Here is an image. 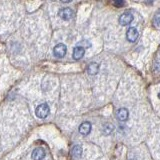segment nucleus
I'll return each mask as SVG.
<instances>
[{
	"label": "nucleus",
	"instance_id": "obj_1",
	"mask_svg": "<svg viewBox=\"0 0 160 160\" xmlns=\"http://www.w3.org/2000/svg\"><path fill=\"white\" fill-rule=\"evenodd\" d=\"M49 112H50L49 106L45 103L38 105L36 110H35V114H36V116L39 118H46L48 116Z\"/></svg>",
	"mask_w": 160,
	"mask_h": 160
},
{
	"label": "nucleus",
	"instance_id": "obj_2",
	"mask_svg": "<svg viewBox=\"0 0 160 160\" xmlns=\"http://www.w3.org/2000/svg\"><path fill=\"white\" fill-rule=\"evenodd\" d=\"M66 51H67V48H66V46H65V45L62 44V43L57 44L56 46H55V47L53 48V54H54L56 57H59V58L63 57L64 55L66 54Z\"/></svg>",
	"mask_w": 160,
	"mask_h": 160
},
{
	"label": "nucleus",
	"instance_id": "obj_3",
	"mask_svg": "<svg viewBox=\"0 0 160 160\" xmlns=\"http://www.w3.org/2000/svg\"><path fill=\"white\" fill-rule=\"evenodd\" d=\"M132 21H133V15L130 12H125L119 17V23L122 26H126V25L130 24Z\"/></svg>",
	"mask_w": 160,
	"mask_h": 160
},
{
	"label": "nucleus",
	"instance_id": "obj_4",
	"mask_svg": "<svg viewBox=\"0 0 160 160\" xmlns=\"http://www.w3.org/2000/svg\"><path fill=\"white\" fill-rule=\"evenodd\" d=\"M58 15L63 20H69L74 16V12H73V10L70 8H63L61 10H59Z\"/></svg>",
	"mask_w": 160,
	"mask_h": 160
},
{
	"label": "nucleus",
	"instance_id": "obj_5",
	"mask_svg": "<svg viewBox=\"0 0 160 160\" xmlns=\"http://www.w3.org/2000/svg\"><path fill=\"white\" fill-rule=\"evenodd\" d=\"M126 38L129 42H135L138 38V31L135 27H130L126 32Z\"/></svg>",
	"mask_w": 160,
	"mask_h": 160
},
{
	"label": "nucleus",
	"instance_id": "obj_6",
	"mask_svg": "<svg viewBox=\"0 0 160 160\" xmlns=\"http://www.w3.org/2000/svg\"><path fill=\"white\" fill-rule=\"evenodd\" d=\"M45 157V150L41 147H38L33 150L32 159L33 160H42Z\"/></svg>",
	"mask_w": 160,
	"mask_h": 160
},
{
	"label": "nucleus",
	"instance_id": "obj_7",
	"mask_svg": "<svg viewBox=\"0 0 160 160\" xmlns=\"http://www.w3.org/2000/svg\"><path fill=\"white\" fill-rule=\"evenodd\" d=\"M116 116L120 121H126V120L128 119V116H129V112L126 108H120L117 110Z\"/></svg>",
	"mask_w": 160,
	"mask_h": 160
},
{
	"label": "nucleus",
	"instance_id": "obj_8",
	"mask_svg": "<svg viewBox=\"0 0 160 160\" xmlns=\"http://www.w3.org/2000/svg\"><path fill=\"white\" fill-rule=\"evenodd\" d=\"M91 131V123L90 122H83L79 126V132L82 135H88Z\"/></svg>",
	"mask_w": 160,
	"mask_h": 160
},
{
	"label": "nucleus",
	"instance_id": "obj_9",
	"mask_svg": "<svg viewBox=\"0 0 160 160\" xmlns=\"http://www.w3.org/2000/svg\"><path fill=\"white\" fill-rule=\"evenodd\" d=\"M84 53H85V49L81 46H76L73 50V58L79 60L81 59L84 56Z\"/></svg>",
	"mask_w": 160,
	"mask_h": 160
},
{
	"label": "nucleus",
	"instance_id": "obj_10",
	"mask_svg": "<svg viewBox=\"0 0 160 160\" xmlns=\"http://www.w3.org/2000/svg\"><path fill=\"white\" fill-rule=\"evenodd\" d=\"M99 71V65L96 63V62H92L88 65L87 67V72L90 74V75H95L97 74Z\"/></svg>",
	"mask_w": 160,
	"mask_h": 160
},
{
	"label": "nucleus",
	"instance_id": "obj_11",
	"mask_svg": "<svg viewBox=\"0 0 160 160\" xmlns=\"http://www.w3.org/2000/svg\"><path fill=\"white\" fill-rule=\"evenodd\" d=\"M82 154V148L80 145H75L71 149V155L73 158H79Z\"/></svg>",
	"mask_w": 160,
	"mask_h": 160
},
{
	"label": "nucleus",
	"instance_id": "obj_12",
	"mask_svg": "<svg viewBox=\"0 0 160 160\" xmlns=\"http://www.w3.org/2000/svg\"><path fill=\"white\" fill-rule=\"evenodd\" d=\"M113 128H114V126L112 124H109V123H106L103 126V133L104 134H106V135H108V134H110L112 131H113Z\"/></svg>",
	"mask_w": 160,
	"mask_h": 160
},
{
	"label": "nucleus",
	"instance_id": "obj_13",
	"mask_svg": "<svg viewBox=\"0 0 160 160\" xmlns=\"http://www.w3.org/2000/svg\"><path fill=\"white\" fill-rule=\"evenodd\" d=\"M153 22L155 24V26L156 27H160V10L155 14L154 16V19H153Z\"/></svg>",
	"mask_w": 160,
	"mask_h": 160
},
{
	"label": "nucleus",
	"instance_id": "obj_14",
	"mask_svg": "<svg viewBox=\"0 0 160 160\" xmlns=\"http://www.w3.org/2000/svg\"><path fill=\"white\" fill-rule=\"evenodd\" d=\"M124 4H125V2H123V1H115V2H113V5H115V6H117V7L123 6Z\"/></svg>",
	"mask_w": 160,
	"mask_h": 160
},
{
	"label": "nucleus",
	"instance_id": "obj_15",
	"mask_svg": "<svg viewBox=\"0 0 160 160\" xmlns=\"http://www.w3.org/2000/svg\"><path fill=\"white\" fill-rule=\"evenodd\" d=\"M159 54H160V50H159Z\"/></svg>",
	"mask_w": 160,
	"mask_h": 160
}]
</instances>
